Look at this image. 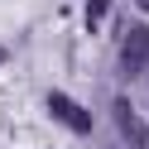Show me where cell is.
<instances>
[{
    "instance_id": "obj_5",
    "label": "cell",
    "mask_w": 149,
    "mask_h": 149,
    "mask_svg": "<svg viewBox=\"0 0 149 149\" xmlns=\"http://www.w3.org/2000/svg\"><path fill=\"white\" fill-rule=\"evenodd\" d=\"M135 5H139V10H149V0H135Z\"/></svg>"
},
{
    "instance_id": "obj_3",
    "label": "cell",
    "mask_w": 149,
    "mask_h": 149,
    "mask_svg": "<svg viewBox=\"0 0 149 149\" xmlns=\"http://www.w3.org/2000/svg\"><path fill=\"white\" fill-rule=\"evenodd\" d=\"M116 125L125 130V139H130V144H144V139H149V130L135 120V111H130V101H125V96L116 101Z\"/></svg>"
},
{
    "instance_id": "obj_1",
    "label": "cell",
    "mask_w": 149,
    "mask_h": 149,
    "mask_svg": "<svg viewBox=\"0 0 149 149\" xmlns=\"http://www.w3.org/2000/svg\"><path fill=\"white\" fill-rule=\"evenodd\" d=\"M149 68V24H130L125 29V43H120V72L135 77V72Z\"/></svg>"
},
{
    "instance_id": "obj_6",
    "label": "cell",
    "mask_w": 149,
    "mask_h": 149,
    "mask_svg": "<svg viewBox=\"0 0 149 149\" xmlns=\"http://www.w3.org/2000/svg\"><path fill=\"white\" fill-rule=\"evenodd\" d=\"M0 58H5V48H0Z\"/></svg>"
},
{
    "instance_id": "obj_2",
    "label": "cell",
    "mask_w": 149,
    "mask_h": 149,
    "mask_svg": "<svg viewBox=\"0 0 149 149\" xmlns=\"http://www.w3.org/2000/svg\"><path fill=\"white\" fill-rule=\"evenodd\" d=\"M48 116L63 120L68 130H77V135H91V116H87V106H77L68 91H48Z\"/></svg>"
},
{
    "instance_id": "obj_4",
    "label": "cell",
    "mask_w": 149,
    "mask_h": 149,
    "mask_svg": "<svg viewBox=\"0 0 149 149\" xmlns=\"http://www.w3.org/2000/svg\"><path fill=\"white\" fill-rule=\"evenodd\" d=\"M106 10H111V0H87V29H96L106 19Z\"/></svg>"
}]
</instances>
